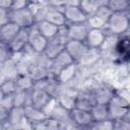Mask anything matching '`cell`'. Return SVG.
<instances>
[{
  "mask_svg": "<svg viewBox=\"0 0 130 130\" xmlns=\"http://www.w3.org/2000/svg\"><path fill=\"white\" fill-rule=\"evenodd\" d=\"M130 23L129 11H113L108 19L105 30L108 35L122 37Z\"/></svg>",
  "mask_w": 130,
  "mask_h": 130,
  "instance_id": "cell-1",
  "label": "cell"
},
{
  "mask_svg": "<svg viewBox=\"0 0 130 130\" xmlns=\"http://www.w3.org/2000/svg\"><path fill=\"white\" fill-rule=\"evenodd\" d=\"M10 21L16 23L20 28H29L36 24V17L29 6H26L19 9H11Z\"/></svg>",
  "mask_w": 130,
  "mask_h": 130,
  "instance_id": "cell-2",
  "label": "cell"
},
{
  "mask_svg": "<svg viewBox=\"0 0 130 130\" xmlns=\"http://www.w3.org/2000/svg\"><path fill=\"white\" fill-rule=\"evenodd\" d=\"M108 106H109L110 118L113 120H118L126 116L130 103L116 92L109 102Z\"/></svg>",
  "mask_w": 130,
  "mask_h": 130,
  "instance_id": "cell-3",
  "label": "cell"
},
{
  "mask_svg": "<svg viewBox=\"0 0 130 130\" xmlns=\"http://www.w3.org/2000/svg\"><path fill=\"white\" fill-rule=\"evenodd\" d=\"M116 88L117 87H115L113 84L106 81L103 83H98L94 86H92L96 104L108 105L113 95L116 93Z\"/></svg>",
  "mask_w": 130,
  "mask_h": 130,
  "instance_id": "cell-4",
  "label": "cell"
},
{
  "mask_svg": "<svg viewBox=\"0 0 130 130\" xmlns=\"http://www.w3.org/2000/svg\"><path fill=\"white\" fill-rule=\"evenodd\" d=\"M112 10L110 9L109 6H101L98 7V9L94 11L93 14L88 16L86 23L88 24L89 28L94 27V28H105L106 23L108 19L110 18L112 14Z\"/></svg>",
  "mask_w": 130,
  "mask_h": 130,
  "instance_id": "cell-5",
  "label": "cell"
},
{
  "mask_svg": "<svg viewBox=\"0 0 130 130\" xmlns=\"http://www.w3.org/2000/svg\"><path fill=\"white\" fill-rule=\"evenodd\" d=\"M96 104L95 99H94V93L92 87L89 86H84L79 89V92L76 98V105L75 108L85 110V111H90L91 108Z\"/></svg>",
  "mask_w": 130,
  "mask_h": 130,
  "instance_id": "cell-6",
  "label": "cell"
},
{
  "mask_svg": "<svg viewBox=\"0 0 130 130\" xmlns=\"http://www.w3.org/2000/svg\"><path fill=\"white\" fill-rule=\"evenodd\" d=\"M48 39H46L37 28L36 24L28 28V46L36 53H44L47 46Z\"/></svg>",
  "mask_w": 130,
  "mask_h": 130,
  "instance_id": "cell-7",
  "label": "cell"
},
{
  "mask_svg": "<svg viewBox=\"0 0 130 130\" xmlns=\"http://www.w3.org/2000/svg\"><path fill=\"white\" fill-rule=\"evenodd\" d=\"M71 120L76 128H87L89 129L90 125L93 122L90 111H85L81 109L74 108L71 110Z\"/></svg>",
  "mask_w": 130,
  "mask_h": 130,
  "instance_id": "cell-8",
  "label": "cell"
},
{
  "mask_svg": "<svg viewBox=\"0 0 130 130\" xmlns=\"http://www.w3.org/2000/svg\"><path fill=\"white\" fill-rule=\"evenodd\" d=\"M107 37H108V34L105 30V28L91 27V28H89V30L87 32L85 43L89 48L101 49L103 44L105 43Z\"/></svg>",
  "mask_w": 130,
  "mask_h": 130,
  "instance_id": "cell-9",
  "label": "cell"
},
{
  "mask_svg": "<svg viewBox=\"0 0 130 130\" xmlns=\"http://www.w3.org/2000/svg\"><path fill=\"white\" fill-rule=\"evenodd\" d=\"M67 24L70 23H83L87 21V15L79 7V5H68L64 9Z\"/></svg>",
  "mask_w": 130,
  "mask_h": 130,
  "instance_id": "cell-10",
  "label": "cell"
},
{
  "mask_svg": "<svg viewBox=\"0 0 130 130\" xmlns=\"http://www.w3.org/2000/svg\"><path fill=\"white\" fill-rule=\"evenodd\" d=\"M102 60V53L100 49H93L89 48L86 50L84 55L76 62L79 66L85 67V68H91L95 66L100 61Z\"/></svg>",
  "mask_w": 130,
  "mask_h": 130,
  "instance_id": "cell-11",
  "label": "cell"
},
{
  "mask_svg": "<svg viewBox=\"0 0 130 130\" xmlns=\"http://www.w3.org/2000/svg\"><path fill=\"white\" fill-rule=\"evenodd\" d=\"M73 62H75L73 60V58L69 55V53L64 50L63 52H61L58 56H56L55 58L52 59V66H51V70L53 75L57 76L65 67H67L68 65L72 64Z\"/></svg>",
  "mask_w": 130,
  "mask_h": 130,
  "instance_id": "cell-12",
  "label": "cell"
},
{
  "mask_svg": "<svg viewBox=\"0 0 130 130\" xmlns=\"http://www.w3.org/2000/svg\"><path fill=\"white\" fill-rule=\"evenodd\" d=\"M64 9L65 8H60V7H55V6H51L49 4V8L45 14L44 19L56 24L57 26H63L67 24L66 18H65V14H64Z\"/></svg>",
  "mask_w": 130,
  "mask_h": 130,
  "instance_id": "cell-13",
  "label": "cell"
},
{
  "mask_svg": "<svg viewBox=\"0 0 130 130\" xmlns=\"http://www.w3.org/2000/svg\"><path fill=\"white\" fill-rule=\"evenodd\" d=\"M87 49H88V46L84 41L69 40L65 46V50L69 53V55L73 58L75 62H77L84 55Z\"/></svg>",
  "mask_w": 130,
  "mask_h": 130,
  "instance_id": "cell-14",
  "label": "cell"
},
{
  "mask_svg": "<svg viewBox=\"0 0 130 130\" xmlns=\"http://www.w3.org/2000/svg\"><path fill=\"white\" fill-rule=\"evenodd\" d=\"M68 38L69 40L74 41H84L86 39L87 32L89 30V26L86 22L83 23H70L67 24Z\"/></svg>",
  "mask_w": 130,
  "mask_h": 130,
  "instance_id": "cell-15",
  "label": "cell"
},
{
  "mask_svg": "<svg viewBox=\"0 0 130 130\" xmlns=\"http://www.w3.org/2000/svg\"><path fill=\"white\" fill-rule=\"evenodd\" d=\"M8 45L14 54L22 52L28 46V28H21Z\"/></svg>",
  "mask_w": 130,
  "mask_h": 130,
  "instance_id": "cell-16",
  "label": "cell"
},
{
  "mask_svg": "<svg viewBox=\"0 0 130 130\" xmlns=\"http://www.w3.org/2000/svg\"><path fill=\"white\" fill-rule=\"evenodd\" d=\"M52 96L48 91L40 88H32L30 90V105L39 109L44 110L48 103L52 100Z\"/></svg>",
  "mask_w": 130,
  "mask_h": 130,
  "instance_id": "cell-17",
  "label": "cell"
},
{
  "mask_svg": "<svg viewBox=\"0 0 130 130\" xmlns=\"http://www.w3.org/2000/svg\"><path fill=\"white\" fill-rule=\"evenodd\" d=\"M0 73H1V81L8 79V78H15L19 75L18 68H17V61L14 58V55L11 59L0 63Z\"/></svg>",
  "mask_w": 130,
  "mask_h": 130,
  "instance_id": "cell-18",
  "label": "cell"
},
{
  "mask_svg": "<svg viewBox=\"0 0 130 130\" xmlns=\"http://www.w3.org/2000/svg\"><path fill=\"white\" fill-rule=\"evenodd\" d=\"M20 29L21 28L13 21H9L6 24L0 25V42L8 44L19 32Z\"/></svg>",
  "mask_w": 130,
  "mask_h": 130,
  "instance_id": "cell-19",
  "label": "cell"
},
{
  "mask_svg": "<svg viewBox=\"0 0 130 130\" xmlns=\"http://www.w3.org/2000/svg\"><path fill=\"white\" fill-rule=\"evenodd\" d=\"M24 112H25L26 119L31 124V126L49 117L42 109H39V108L34 107L31 105H28V106L24 107Z\"/></svg>",
  "mask_w": 130,
  "mask_h": 130,
  "instance_id": "cell-20",
  "label": "cell"
},
{
  "mask_svg": "<svg viewBox=\"0 0 130 130\" xmlns=\"http://www.w3.org/2000/svg\"><path fill=\"white\" fill-rule=\"evenodd\" d=\"M36 26L39 29V31L48 40L54 38L59 31V26H57L56 24H53L45 19L36 22Z\"/></svg>",
  "mask_w": 130,
  "mask_h": 130,
  "instance_id": "cell-21",
  "label": "cell"
},
{
  "mask_svg": "<svg viewBox=\"0 0 130 130\" xmlns=\"http://www.w3.org/2000/svg\"><path fill=\"white\" fill-rule=\"evenodd\" d=\"M77 71H78V64L76 62H73L72 64L68 65L67 67H65L56 77H57V80L62 83V84H65L67 82H69L72 78H74V76L77 74Z\"/></svg>",
  "mask_w": 130,
  "mask_h": 130,
  "instance_id": "cell-22",
  "label": "cell"
},
{
  "mask_svg": "<svg viewBox=\"0 0 130 130\" xmlns=\"http://www.w3.org/2000/svg\"><path fill=\"white\" fill-rule=\"evenodd\" d=\"M93 121H101L110 118L109 106L105 104H95L90 110Z\"/></svg>",
  "mask_w": 130,
  "mask_h": 130,
  "instance_id": "cell-23",
  "label": "cell"
},
{
  "mask_svg": "<svg viewBox=\"0 0 130 130\" xmlns=\"http://www.w3.org/2000/svg\"><path fill=\"white\" fill-rule=\"evenodd\" d=\"M30 90L18 89L17 91H15L14 92V107L24 108L30 105Z\"/></svg>",
  "mask_w": 130,
  "mask_h": 130,
  "instance_id": "cell-24",
  "label": "cell"
},
{
  "mask_svg": "<svg viewBox=\"0 0 130 130\" xmlns=\"http://www.w3.org/2000/svg\"><path fill=\"white\" fill-rule=\"evenodd\" d=\"M32 129H37V130H58V129H61V125L57 120H55L51 117H48L45 120L32 125Z\"/></svg>",
  "mask_w": 130,
  "mask_h": 130,
  "instance_id": "cell-25",
  "label": "cell"
},
{
  "mask_svg": "<svg viewBox=\"0 0 130 130\" xmlns=\"http://www.w3.org/2000/svg\"><path fill=\"white\" fill-rule=\"evenodd\" d=\"M16 81H17V87H18V89H25V90L32 89L34 83H35L34 78L28 73L19 74L16 77Z\"/></svg>",
  "mask_w": 130,
  "mask_h": 130,
  "instance_id": "cell-26",
  "label": "cell"
},
{
  "mask_svg": "<svg viewBox=\"0 0 130 130\" xmlns=\"http://www.w3.org/2000/svg\"><path fill=\"white\" fill-rule=\"evenodd\" d=\"M18 90L17 87V81L15 78H8L3 81H1V94L6 93H14Z\"/></svg>",
  "mask_w": 130,
  "mask_h": 130,
  "instance_id": "cell-27",
  "label": "cell"
},
{
  "mask_svg": "<svg viewBox=\"0 0 130 130\" xmlns=\"http://www.w3.org/2000/svg\"><path fill=\"white\" fill-rule=\"evenodd\" d=\"M89 129H94V130H114V120L109 118L101 121H93L92 124L90 125Z\"/></svg>",
  "mask_w": 130,
  "mask_h": 130,
  "instance_id": "cell-28",
  "label": "cell"
},
{
  "mask_svg": "<svg viewBox=\"0 0 130 130\" xmlns=\"http://www.w3.org/2000/svg\"><path fill=\"white\" fill-rule=\"evenodd\" d=\"M108 6L112 11H128L130 0H109Z\"/></svg>",
  "mask_w": 130,
  "mask_h": 130,
  "instance_id": "cell-29",
  "label": "cell"
},
{
  "mask_svg": "<svg viewBox=\"0 0 130 130\" xmlns=\"http://www.w3.org/2000/svg\"><path fill=\"white\" fill-rule=\"evenodd\" d=\"M78 5L84 11V13L87 15V17L90 16L91 14H93L94 11L98 9L96 4L92 0H80Z\"/></svg>",
  "mask_w": 130,
  "mask_h": 130,
  "instance_id": "cell-30",
  "label": "cell"
},
{
  "mask_svg": "<svg viewBox=\"0 0 130 130\" xmlns=\"http://www.w3.org/2000/svg\"><path fill=\"white\" fill-rule=\"evenodd\" d=\"M0 108H3V109L8 110V111H11V109L14 108V93L1 94Z\"/></svg>",
  "mask_w": 130,
  "mask_h": 130,
  "instance_id": "cell-31",
  "label": "cell"
},
{
  "mask_svg": "<svg viewBox=\"0 0 130 130\" xmlns=\"http://www.w3.org/2000/svg\"><path fill=\"white\" fill-rule=\"evenodd\" d=\"M14 53L10 49L9 45L7 43L0 42V63H3L13 57Z\"/></svg>",
  "mask_w": 130,
  "mask_h": 130,
  "instance_id": "cell-32",
  "label": "cell"
},
{
  "mask_svg": "<svg viewBox=\"0 0 130 130\" xmlns=\"http://www.w3.org/2000/svg\"><path fill=\"white\" fill-rule=\"evenodd\" d=\"M114 128L117 130H130V120L125 117L114 120Z\"/></svg>",
  "mask_w": 130,
  "mask_h": 130,
  "instance_id": "cell-33",
  "label": "cell"
},
{
  "mask_svg": "<svg viewBox=\"0 0 130 130\" xmlns=\"http://www.w3.org/2000/svg\"><path fill=\"white\" fill-rule=\"evenodd\" d=\"M10 10L11 9L0 8V25L6 24L10 21Z\"/></svg>",
  "mask_w": 130,
  "mask_h": 130,
  "instance_id": "cell-34",
  "label": "cell"
},
{
  "mask_svg": "<svg viewBox=\"0 0 130 130\" xmlns=\"http://www.w3.org/2000/svg\"><path fill=\"white\" fill-rule=\"evenodd\" d=\"M30 3V0H13L12 9H19L28 6Z\"/></svg>",
  "mask_w": 130,
  "mask_h": 130,
  "instance_id": "cell-35",
  "label": "cell"
},
{
  "mask_svg": "<svg viewBox=\"0 0 130 130\" xmlns=\"http://www.w3.org/2000/svg\"><path fill=\"white\" fill-rule=\"evenodd\" d=\"M13 0H0V8L12 9Z\"/></svg>",
  "mask_w": 130,
  "mask_h": 130,
  "instance_id": "cell-36",
  "label": "cell"
},
{
  "mask_svg": "<svg viewBox=\"0 0 130 130\" xmlns=\"http://www.w3.org/2000/svg\"><path fill=\"white\" fill-rule=\"evenodd\" d=\"M98 7H101V6H108L109 4V0H92Z\"/></svg>",
  "mask_w": 130,
  "mask_h": 130,
  "instance_id": "cell-37",
  "label": "cell"
},
{
  "mask_svg": "<svg viewBox=\"0 0 130 130\" xmlns=\"http://www.w3.org/2000/svg\"><path fill=\"white\" fill-rule=\"evenodd\" d=\"M80 0H64V4L65 6L68 5H78Z\"/></svg>",
  "mask_w": 130,
  "mask_h": 130,
  "instance_id": "cell-38",
  "label": "cell"
},
{
  "mask_svg": "<svg viewBox=\"0 0 130 130\" xmlns=\"http://www.w3.org/2000/svg\"><path fill=\"white\" fill-rule=\"evenodd\" d=\"M122 37H123V38H125V39H127L128 41H130V23H129V25H128V27H127L126 31L124 32V35H123Z\"/></svg>",
  "mask_w": 130,
  "mask_h": 130,
  "instance_id": "cell-39",
  "label": "cell"
},
{
  "mask_svg": "<svg viewBox=\"0 0 130 130\" xmlns=\"http://www.w3.org/2000/svg\"><path fill=\"white\" fill-rule=\"evenodd\" d=\"M125 118H127L128 120H130V106H129V108H128V111H127V113H126Z\"/></svg>",
  "mask_w": 130,
  "mask_h": 130,
  "instance_id": "cell-40",
  "label": "cell"
}]
</instances>
